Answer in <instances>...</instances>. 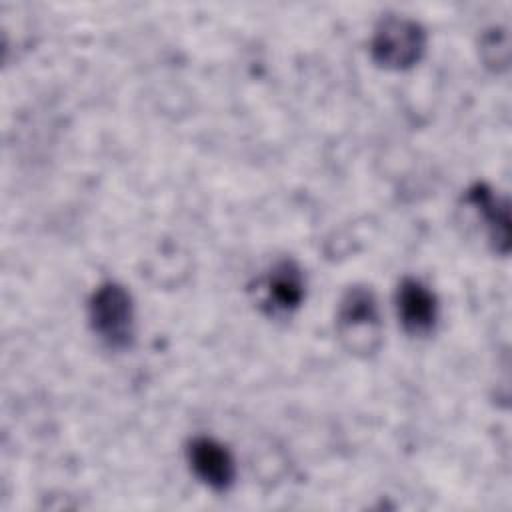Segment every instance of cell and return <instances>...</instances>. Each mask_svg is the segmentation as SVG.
Segmentation results:
<instances>
[{
  "label": "cell",
  "instance_id": "obj_5",
  "mask_svg": "<svg viewBox=\"0 0 512 512\" xmlns=\"http://www.w3.org/2000/svg\"><path fill=\"white\" fill-rule=\"evenodd\" d=\"M260 304L272 316H284L296 310L304 298V276L292 260L276 262L258 284Z\"/></svg>",
  "mask_w": 512,
  "mask_h": 512
},
{
  "label": "cell",
  "instance_id": "obj_2",
  "mask_svg": "<svg viewBox=\"0 0 512 512\" xmlns=\"http://www.w3.org/2000/svg\"><path fill=\"white\" fill-rule=\"evenodd\" d=\"M380 312L376 296L366 286H352L344 292L338 316L336 330L340 340L354 354H370L380 344Z\"/></svg>",
  "mask_w": 512,
  "mask_h": 512
},
{
  "label": "cell",
  "instance_id": "obj_4",
  "mask_svg": "<svg viewBox=\"0 0 512 512\" xmlns=\"http://www.w3.org/2000/svg\"><path fill=\"white\" fill-rule=\"evenodd\" d=\"M190 470L194 476L216 492H224L234 484L236 464L230 450L214 438L198 436L186 450Z\"/></svg>",
  "mask_w": 512,
  "mask_h": 512
},
{
  "label": "cell",
  "instance_id": "obj_6",
  "mask_svg": "<svg viewBox=\"0 0 512 512\" xmlns=\"http://www.w3.org/2000/svg\"><path fill=\"white\" fill-rule=\"evenodd\" d=\"M396 312L402 328L412 336H426L438 320V300L420 280L404 278L396 290Z\"/></svg>",
  "mask_w": 512,
  "mask_h": 512
},
{
  "label": "cell",
  "instance_id": "obj_1",
  "mask_svg": "<svg viewBox=\"0 0 512 512\" xmlns=\"http://www.w3.org/2000/svg\"><path fill=\"white\" fill-rule=\"evenodd\" d=\"M94 334L110 348H128L134 340V306L128 290L116 282L100 284L88 304Z\"/></svg>",
  "mask_w": 512,
  "mask_h": 512
},
{
  "label": "cell",
  "instance_id": "obj_7",
  "mask_svg": "<svg viewBox=\"0 0 512 512\" xmlns=\"http://www.w3.org/2000/svg\"><path fill=\"white\" fill-rule=\"evenodd\" d=\"M468 204L482 214V222L490 234V240L494 246H502L506 250L508 246V208L506 202H500L494 198V194L486 186H476L468 192Z\"/></svg>",
  "mask_w": 512,
  "mask_h": 512
},
{
  "label": "cell",
  "instance_id": "obj_3",
  "mask_svg": "<svg viewBox=\"0 0 512 512\" xmlns=\"http://www.w3.org/2000/svg\"><path fill=\"white\" fill-rule=\"evenodd\" d=\"M424 46L426 34L418 22L392 16L378 24L370 50L380 66L400 70L416 64L424 52Z\"/></svg>",
  "mask_w": 512,
  "mask_h": 512
}]
</instances>
